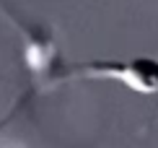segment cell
Segmentation results:
<instances>
[{
  "label": "cell",
  "mask_w": 158,
  "mask_h": 148,
  "mask_svg": "<svg viewBox=\"0 0 158 148\" xmlns=\"http://www.w3.org/2000/svg\"><path fill=\"white\" fill-rule=\"evenodd\" d=\"M62 78H88V81H117L135 94H158V60L156 57H132L96 60V63H75L62 70Z\"/></svg>",
  "instance_id": "6da1fadb"
}]
</instances>
